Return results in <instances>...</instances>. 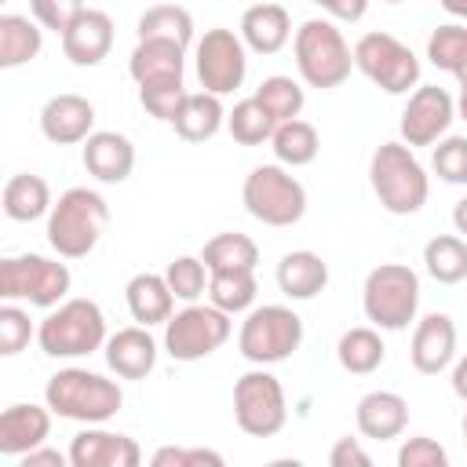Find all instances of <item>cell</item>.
Listing matches in <instances>:
<instances>
[{
    "label": "cell",
    "mask_w": 467,
    "mask_h": 467,
    "mask_svg": "<svg viewBox=\"0 0 467 467\" xmlns=\"http://www.w3.org/2000/svg\"><path fill=\"white\" fill-rule=\"evenodd\" d=\"M109 226V204L99 190L69 186L47 212V244L62 259H84L95 252Z\"/></svg>",
    "instance_id": "obj_1"
},
{
    "label": "cell",
    "mask_w": 467,
    "mask_h": 467,
    "mask_svg": "<svg viewBox=\"0 0 467 467\" xmlns=\"http://www.w3.org/2000/svg\"><path fill=\"white\" fill-rule=\"evenodd\" d=\"M44 401L58 420H73V423H106L120 412L124 405V390L117 379H106L91 368H58L47 387H44Z\"/></svg>",
    "instance_id": "obj_2"
},
{
    "label": "cell",
    "mask_w": 467,
    "mask_h": 467,
    "mask_svg": "<svg viewBox=\"0 0 467 467\" xmlns=\"http://www.w3.org/2000/svg\"><path fill=\"white\" fill-rule=\"evenodd\" d=\"M292 51L299 80L317 91L339 88L354 69V47L347 44L343 29L328 18H306L292 36Z\"/></svg>",
    "instance_id": "obj_3"
},
{
    "label": "cell",
    "mask_w": 467,
    "mask_h": 467,
    "mask_svg": "<svg viewBox=\"0 0 467 467\" xmlns=\"http://www.w3.org/2000/svg\"><path fill=\"white\" fill-rule=\"evenodd\" d=\"M368 182L390 215H412L431 197V179L405 142H379L368 161Z\"/></svg>",
    "instance_id": "obj_4"
},
{
    "label": "cell",
    "mask_w": 467,
    "mask_h": 467,
    "mask_svg": "<svg viewBox=\"0 0 467 467\" xmlns=\"http://www.w3.org/2000/svg\"><path fill=\"white\" fill-rule=\"evenodd\" d=\"M106 339V314L95 299H62L36 325V343L47 358H88Z\"/></svg>",
    "instance_id": "obj_5"
},
{
    "label": "cell",
    "mask_w": 467,
    "mask_h": 467,
    "mask_svg": "<svg viewBox=\"0 0 467 467\" xmlns=\"http://www.w3.org/2000/svg\"><path fill=\"white\" fill-rule=\"evenodd\" d=\"M361 310L376 328L401 332L420 310V274L405 263H379L361 285Z\"/></svg>",
    "instance_id": "obj_6"
},
{
    "label": "cell",
    "mask_w": 467,
    "mask_h": 467,
    "mask_svg": "<svg viewBox=\"0 0 467 467\" xmlns=\"http://www.w3.org/2000/svg\"><path fill=\"white\" fill-rule=\"evenodd\" d=\"M244 212L263 226H296L306 212V190L285 164H259L241 186Z\"/></svg>",
    "instance_id": "obj_7"
},
{
    "label": "cell",
    "mask_w": 467,
    "mask_h": 467,
    "mask_svg": "<svg viewBox=\"0 0 467 467\" xmlns=\"http://www.w3.org/2000/svg\"><path fill=\"white\" fill-rule=\"evenodd\" d=\"M299 343H303V317L281 303H263L248 310L237 332V350L252 365H277L292 358Z\"/></svg>",
    "instance_id": "obj_8"
},
{
    "label": "cell",
    "mask_w": 467,
    "mask_h": 467,
    "mask_svg": "<svg viewBox=\"0 0 467 467\" xmlns=\"http://www.w3.org/2000/svg\"><path fill=\"white\" fill-rule=\"evenodd\" d=\"M354 69H361L379 91L387 95H409V88L420 84V58L416 51L398 40L394 33L372 29L361 33L354 44Z\"/></svg>",
    "instance_id": "obj_9"
},
{
    "label": "cell",
    "mask_w": 467,
    "mask_h": 467,
    "mask_svg": "<svg viewBox=\"0 0 467 467\" xmlns=\"http://www.w3.org/2000/svg\"><path fill=\"white\" fill-rule=\"evenodd\" d=\"M73 277L69 266L36 252L26 255H7L0 263V299H26L29 306H58L69 292Z\"/></svg>",
    "instance_id": "obj_10"
},
{
    "label": "cell",
    "mask_w": 467,
    "mask_h": 467,
    "mask_svg": "<svg viewBox=\"0 0 467 467\" xmlns=\"http://www.w3.org/2000/svg\"><path fill=\"white\" fill-rule=\"evenodd\" d=\"M230 314L215 303H186L164 321V350L175 361H201L230 339Z\"/></svg>",
    "instance_id": "obj_11"
},
{
    "label": "cell",
    "mask_w": 467,
    "mask_h": 467,
    "mask_svg": "<svg viewBox=\"0 0 467 467\" xmlns=\"http://www.w3.org/2000/svg\"><path fill=\"white\" fill-rule=\"evenodd\" d=\"M234 420L252 438H274L288 423V398L285 387L266 365L244 372L234 383Z\"/></svg>",
    "instance_id": "obj_12"
},
{
    "label": "cell",
    "mask_w": 467,
    "mask_h": 467,
    "mask_svg": "<svg viewBox=\"0 0 467 467\" xmlns=\"http://www.w3.org/2000/svg\"><path fill=\"white\" fill-rule=\"evenodd\" d=\"M193 66H197V80L204 91L212 95H234L244 77H248V47L241 40V33L215 26L204 29V36L193 47Z\"/></svg>",
    "instance_id": "obj_13"
},
{
    "label": "cell",
    "mask_w": 467,
    "mask_h": 467,
    "mask_svg": "<svg viewBox=\"0 0 467 467\" xmlns=\"http://www.w3.org/2000/svg\"><path fill=\"white\" fill-rule=\"evenodd\" d=\"M452 120H456V99L438 84H423L409 95L398 131H401V142L416 150V146H434L438 139H445Z\"/></svg>",
    "instance_id": "obj_14"
},
{
    "label": "cell",
    "mask_w": 467,
    "mask_h": 467,
    "mask_svg": "<svg viewBox=\"0 0 467 467\" xmlns=\"http://www.w3.org/2000/svg\"><path fill=\"white\" fill-rule=\"evenodd\" d=\"M142 449L135 438L102 431L99 423H88V431L73 434L69 441V463L73 467H139Z\"/></svg>",
    "instance_id": "obj_15"
},
{
    "label": "cell",
    "mask_w": 467,
    "mask_h": 467,
    "mask_svg": "<svg viewBox=\"0 0 467 467\" xmlns=\"http://www.w3.org/2000/svg\"><path fill=\"white\" fill-rule=\"evenodd\" d=\"M456 358V325L449 314H427L416 321L412 343H409V361L423 376H438L452 365Z\"/></svg>",
    "instance_id": "obj_16"
},
{
    "label": "cell",
    "mask_w": 467,
    "mask_h": 467,
    "mask_svg": "<svg viewBox=\"0 0 467 467\" xmlns=\"http://www.w3.org/2000/svg\"><path fill=\"white\" fill-rule=\"evenodd\" d=\"M40 131L55 146L84 142L95 131V106L84 95H73V91L51 95L40 109Z\"/></svg>",
    "instance_id": "obj_17"
},
{
    "label": "cell",
    "mask_w": 467,
    "mask_h": 467,
    "mask_svg": "<svg viewBox=\"0 0 467 467\" xmlns=\"http://www.w3.org/2000/svg\"><path fill=\"white\" fill-rule=\"evenodd\" d=\"M51 409L33 401H15L0 412V452L4 456H26L29 449L44 445L51 434Z\"/></svg>",
    "instance_id": "obj_18"
},
{
    "label": "cell",
    "mask_w": 467,
    "mask_h": 467,
    "mask_svg": "<svg viewBox=\"0 0 467 467\" xmlns=\"http://www.w3.org/2000/svg\"><path fill=\"white\" fill-rule=\"evenodd\" d=\"M106 365L120 376V379H146L157 368V339L150 336L146 325H128L117 328L106 339Z\"/></svg>",
    "instance_id": "obj_19"
},
{
    "label": "cell",
    "mask_w": 467,
    "mask_h": 467,
    "mask_svg": "<svg viewBox=\"0 0 467 467\" xmlns=\"http://www.w3.org/2000/svg\"><path fill=\"white\" fill-rule=\"evenodd\" d=\"M113 47V18L99 7H84L80 18L62 33V55L73 66H99Z\"/></svg>",
    "instance_id": "obj_20"
},
{
    "label": "cell",
    "mask_w": 467,
    "mask_h": 467,
    "mask_svg": "<svg viewBox=\"0 0 467 467\" xmlns=\"http://www.w3.org/2000/svg\"><path fill=\"white\" fill-rule=\"evenodd\" d=\"M80 161L91 179L99 182H124L135 171V146L120 131H91L84 139Z\"/></svg>",
    "instance_id": "obj_21"
},
{
    "label": "cell",
    "mask_w": 467,
    "mask_h": 467,
    "mask_svg": "<svg viewBox=\"0 0 467 467\" xmlns=\"http://www.w3.org/2000/svg\"><path fill=\"white\" fill-rule=\"evenodd\" d=\"M241 40L248 51L255 55H277L288 40H292V18L281 4L274 0H259L241 15Z\"/></svg>",
    "instance_id": "obj_22"
},
{
    "label": "cell",
    "mask_w": 467,
    "mask_h": 467,
    "mask_svg": "<svg viewBox=\"0 0 467 467\" xmlns=\"http://www.w3.org/2000/svg\"><path fill=\"white\" fill-rule=\"evenodd\" d=\"M354 423H358L361 438L390 441L409 427V401L401 394H394V390H368L358 401Z\"/></svg>",
    "instance_id": "obj_23"
},
{
    "label": "cell",
    "mask_w": 467,
    "mask_h": 467,
    "mask_svg": "<svg viewBox=\"0 0 467 467\" xmlns=\"http://www.w3.org/2000/svg\"><path fill=\"white\" fill-rule=\"evenodd\" d=\"M128 73L135 84H161V80H182L186 73V47L171 40H139Z\"/></svg>",
    "instance_id": "obj_24"
},
{
    "label": "cell",
    "mask_w": 467,
    "mask_h": 467,
    "mask_svg": "<svg viewBox=\"0 0 467 467\" xmlns=\"http://www.w3.org/2000/svg\"><path fill=\"white\" fill-rule=\"evenodd\" d=\"M124 299H128V310L139 325H164L171 314H175V292L168 288V277L164 274H135L128 285H124Z\"/></svg>",
    "instance_id": "obj_25"
},
{
    "label": "cell",
    "mask_w": 467,
    "mask_h": 467,
    "mask_svg": "<svg viewBox=\"0 0 467 467\" xmlns=\"http://www.w3.org/2000/svg\"><path fill=\"white\" fill-rule=\"evenodd\" d=\"M223 124H226L223 99L212 95V91H204V88L201 91H190L186 102L179 106L175 120H171L175 135L186 139V142H208V139H215L223 131Z\"/></svg>",
    "instance_id": "obj_26"
},
{
    "label": "cell",
    "mask_w": 467,
    "mask_h": 467,
    "mask_svg": "<svg viewBox=\"0 0 467 467\" xmlns=\"http://www.w3.org/2000/svg\"><path fill=\"white\" fill-rule=\"evenodd\" d=\"M328 285V263L310 252V248H299V252H285L281 263H277V288L288 296V299H314L317 292H325Z\"/></svg>",
    "instance_id": "obj_27"
},
{
    "label": "cell",
    "mask_w": 467,
    "mask_h": 467,
    "mask_svg": "<svg viewBox=\"0 0 467 467\" xmlns=\"http://www.w3.org/2000/svg\"><path fill=\"white\" fill-rule=\"evenodd\" d=\"M44 47V26L26 15H0V69H18L33 62Z\"/></svg>",
    "instance_id": "obj_28"
},
{
    "label": "cell",
    "mask_w": 467,
    "mask_h": 467,
    "mask_svg": "<svg viewBox=\"0 0 467 467\" xmlns=\"http://www.w3.org/2000/svg\"><path fill=\"white\" fill-rule=\"evenodd\" d=\"M4 215L7 219H15V223H33V219H40V215H47L51 212V186L40 179V175H33V171H18V175H11L7 182H4Z\"/></svg>",
    "instance_id": "obj_29"
},
{
    "label": "cell",
    "mask_w": 467,
    "mask_h": 467,
    "mask_svg": "<svg viewBox=\"0 0 467 467\" xmlns=\"http://www.w3.org/2000/svg\"><path fill=\"white\" fill-rule=\"evenodd\" d=\"M270 150H274L277 164H285V168H303V164H310V161L321 153V135H317V128H314L310 120L292 117V120H281V124L274 128Z\"/></svg>",
    "instance_id": "obj_30"
},
{
    "label": "cell",
    "mask_w": 467,
    "mask_h": 467,
    "mask_svg": "<svg viewBox=\"0 0 467 467\" xmlns=\"http://www.w3.org/2000/svg\"><path fill=\"white\" fill-rule=\"evenodd\" d=\"M336 358H339V365H343L350 376H368V372H376V368L383 365L387 347H383V339H379L376 328L358 325V328H347V332L339 336Z\"/></svg>",
    "instance_id": "obj_31"
},
{
    "label": "cell",
    "mask_w": 467,
    "mask_h": 467,
    "mask_svg": "<svg viewBox=\"0 0 467 467\" xmlns=\"http://www.w3.org/2000/svg\"><path fill=\"white\" fill-rule=\"evenodd\" d=\"M423 266L438 285H460L467 277V237L438 234L423 244Z\"/></svg>",
    "instance_id": "obj_32"
},
{
    "label": "cell",
    "mask_w": 467,
    "mask_h": 467,
    "mask_svg": "<svg viewBox=\"0 0 467 467\" xmlns=\"http://www.w3.org/2000/svg\"><path fill=\"white\" fill-rule=\"evenodd\" d=\"M135 33H139V40H171V44L190 47V40H193V15L186 7H179V4H157V7L139 15Z\"/></svg>",
    "instance_id": "obj_33"
},
{
    "label": "cell",
    "mask_w": 467,
    "mask_h": 467,
    "mask_svg": "<svg viewBox=\"0 0 467 467\" xmlns=\"http://www.w3.org/2000/svg\"><path fill=\"white\" fill-rule=\"evenodd\" d=\"M201 259L204 266L215 274V270H255L259 263V244L248 237V234H215L204 248H201Z\"/></svg>",
    "instance_id": "obj_34"
},
{
    "label": "cell",
    "mask_w": 467,
    "mask_h": 467,
    "mask_svg": "<svg viewBox=\"0 0 467 467\" xmlns=\"http://www.w3.org/2000/svg\"><path fill=\"white\" fill-rule=\"evenodd\" d=\"M255 292H259L255 270H215V274L208 277V303H215V306L226 310L230 317L252 310Z\"/></svg>",
    "instance_id": "obj_35"
},
{
    "label": "cell",
    "mask_w": 467,
    "mask_h": 467,
    "mask_svg": "<svg viewBox=\"0 0 467 467\" xmlns=\"http://www.w3.org/2000/svg\"><path fill=\"white\" fill-rule=\"evenodd\" d=\"M427 58L452 73L460 80V88H467V26L460 22H445L427 36Z\"/></svg>",
    "instance_id": "obj_36"
},
{
    "label": "cell",
    "mask_w": 467,
    "mask_h": 467,
    "mask_svg": "<svg viewBox=\"0 0 467 467\" xmlns=\"http://www.w3.org/2000/svg\"><path fill=\"white\" fill-rule=\"evenodd\" d=\"M274 128H277V120L263 109V102H259L255 95H252V99H241V102L226 113V131H230V139L241 142V146H263V142H270Z\"/></svg>",
    "instance_id": "obj_37"
},
{
    "label": "cell",
    "mask_w": 467,
    "mask_h": 467,
    "mask_svg": "<svg viewBox=\"0 0 467 467\" xmlns=\"http://www.w3.org/2000/svg\"><path fill=\"white\" fill-rule=\"evenodd\" d=\"M255 99L263 102V109H266L277 124H281V120L299 117V113H303V102H306L303 84H299V80H292V77H285V73L266 77V80L255 88Z\"/></svg>",
    "instance_id": "obj_38"
},
{
    "label": "cell",
    "mask_w": 467,
    "mask_h": 467,
    "mask_svg": "<svg viewBox=\"0 0 467 467\" xmlns=\"http://www.w3.org/2000/svg\"><path fill=\"white\" fill-rule=\"evenodd\" d=\"M164 277H168V288L175 292V299H182V303H197V299L204 296V288H208L212 270L204 266L201 255H179V259L168 263Z\"/></svg>",
    "instance_id": "obj_39"
},
{
    "label": "cell",
    "mask_w": 467,
    "mask_h": 467,
    "mask_svg": "<svg viewBox=\"0 0 467 467\" xmlns=\"http://www.w3.org/2000/svg\"><path fill=\"white\" fill-rule=\"evenodd\" d=\"M431 168L441 182L452 186H467V135H445L434 142L431 153Z\"/></svg>",
    "instance_id": "obj_40"
},
{
    "label": "cell",
    "mask_w": 467,
    "mask_h": 467,
    "mask_svg": "<svg viewBox=\"0 0 467 467\" xmlns=\"http://www.w3.org/2000/svg\"><path fill=\"white\" fill-rule=\"evenodd\" d=\"M186 88H182V80H161V84H139V102H142V109L150 113V117H157V120H164V124H171L175 120V113H179V106L186 102Z\"/></svg>",
    "instance_id": "obj_41"
},
{
    "label": "cell",
    "mask_w": 467,
    "mask_h": 467,
    "mask_svg": "<svg viewBox=\"0 0 467 467\" xmlns=\"http://www.w3.org/2000/svg\"><path fill=\"white\" fill-rule=\"evenodd\" d=\"M33 336H36V328H33L29 314L22 306H15V299H4V306H0V354L15 358L18 350L29 347Z\"/></svg>",
    "instance_id": "obj_42"
},
{
    "label": "cell",
    "mask_w": 467,
    "mask_h": 467,
    "mask_svg": "<svg viewBox=\"0 0 467 467\" xmlns=\"http://www.w3.org/2000/svg\"><path fill=\"white\" fill-rule=\"evenodd\" d=\"M29 11L33 18L44 26V29H55L58 36L80 18L84 11V0H29Z\"/></svg>",
    "instance_id": "obj_43"
},
{
    "label": "cell",
    "mask_w": 467,
    "mask_h": 467,
    "mask_svg": "<svg viewBox=\"0 0 467 467\" xmlns=\"http://www.w3.org/2000/svg\"><path fill=\"white\" fill-rule=\"evenodd\" d=\"M398 467H449V452L434 438L416 434L398 449Z\"/></svg>",
    "instance_id": "obj_44"
},
{
    "label": "cell",
    "mask_w": 467,
    "mask_h": 467,
    "mask_svg": "<svg viewBox=\"0 0 467 467\" xmlns=\"http://www.w3.org/2000/svg\"><path fill=\"white\" fill-rule=\"evenodd\" d=\"M193 463L223 467V456L212 449H175V445H164L153 452V467H193Z\"/></svg>",
    "instance_id": "obj_45"
},
{
    "label": "cell",
    "mask_w": 467,
    "mask_h": 467,
    "mask_svg": "<svg viewBox=\"0 0 467 467\" xmlns=\"http://www.w3.org/2000/svg\"><path fill=\"white\" fill-rule=\"evenodd\" d=\"M328 463L332 467H368L372 460H368V452L361 449L358 438H339L332 445V452H328Z\"/></svg>",
    "instance_id": "obj_46"
},
{
    "label": "cell",
    "mask_w": 467,
    "mask_h": 467,
    "mask_svg": "<svg viewBox=\"0 0 467 467\" xmlns=\"http://www.w3.org/2000/svg\"><path fill=\"white\" fill-rule=\"evenodd\" d=\"M310 4H317L336 22H361L368 11V0H310Z\"/></svg>",
    "instance_id": "obj_47"
},
{
    "label": "cell",
    "mask_w": 467,
    "mask_h": 467,
    "mask_svg": "<svg viewBox=\"0 0 467 467\" xmlns=\"http://www.w3.org/2000/svg\"><path fill=\"white\" fill-rule=\"evenodd\" d=\"M22 467H66L69 463V452H58V449H47V445H36L29 449L26 456H18Z\"/></svg>",
    "instance_id": "obj_48"
},
{
    "label": "cell",
    "mask_w": 467,
    "mask_h": 467,
    "mask_svg": "<svg viewBox=\"0 0 467 467\" xmlns=\"http://www.w3.org/2000/svg\"><path fill=\"white\" fill-rule=\"evenodd\" d=\"M449 383H452V394H456L460 401H467V354L452 365V379H449Z\"/></svg>",
    "instance_id": "obj_49"
},
{
    "label": "cell",
    "mask_w": 467,
    "mask_h": 467,
    "mask_svg": "<svg viewBox=\"0 0 467 467\" xmlns=\"http://www.w3.org/2000/svg\"><path fill=\"white\" fill-rule=\"evenodd\" d=\"M452 226H456L460 237H467V197H460V201L452 204Z\"/></svg>",
    "instance_id": "obj_50"
},
{
    "label": "cell",
    "mask_w": 467,
    "mask_h": 467,
    "mask_svg": "<svg viewBox=\"0 0 467 467\" xmlns=\"http://www.w3.org/2000/svg\"><path fill=\"white\" fill-rule=\"evenodd\" d=\"M452 18H467V0H438Z\"/></svg>",
    "instance_id": "obj_51"
},
{
    "label": "cell",
    "mask_w": 467,
    "mask_h": 467,
    "mask_svg": "<svg viewBox=\"0 0 467 467\" xmlns=\"http://www.w3.org/2000/svg\"><path fill=\"white\" fill-rule=\"evenodd\" d=\"M456 117L467 120V88H460V99H456Z\"/></svg>",
    "instance_id": "obj_52"
},
{
    "label": "cell",
    "mask_w": 467,
    "mask_h": 467,
    "mask_svg": "<svg viewBox=\"0 0 467 467\" xmlns=\"http://www.w3.org/2000/svg\"><path fill=\"white\" fill-rule=\"evenodd\" d=\"M460 434H463V445H467V412H463V420H460Z\"/></svg>",
    "instance_id": "obj_53"
},
{
    "label": "cell",
    "mask_w": 467,
    "mask_h": 467,
    "mask_svg": "<svg viewBox=\"0 0 467 467\" xmlns=\"http://www.w3.org/2000/svg\"><path fill=\"white\" fill-rule=\"evenodd\" d=\"M387 4H401V0H387Z\"/></svg>",
    "instance_id": "obj_54"
},
{
    "label": "cell",
    "mask_w": 467,
    "mask_h": 467,
    "mask_svg": "<svg viewBox=\"0 0 467 467\" xmlns=\"http://www.w3.org/2000/svg\"><path fill=\"white\" fill-rule=\"evenodd\" d=\"M255 4H259V0H255Z\"/></svg>",
    "instance_id": "obj_55"
}]
</instances>
